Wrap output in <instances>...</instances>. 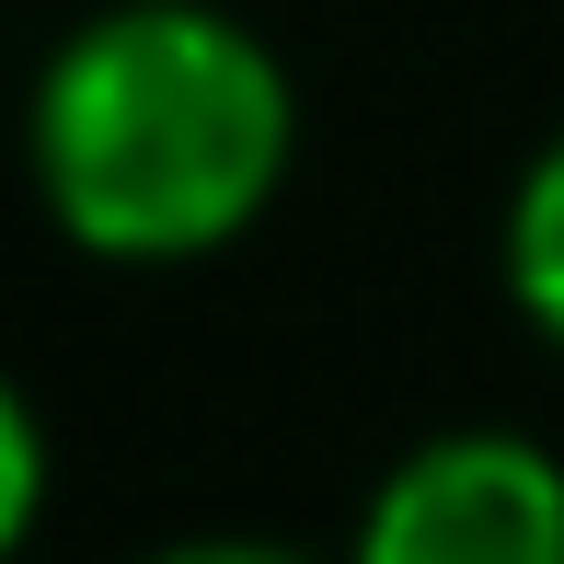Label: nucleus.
<instances>
[{
	"mask_svg": "<svg viewBox=\"0 0 564 564\" xmlns=\"http://www.w3.org/2000/svg\"><path fill=\"white\" fill-rule=\"evenodd\" d=\"M496 265H507V300L542 346H564V127L530 150V173L507 185V219H496Z\"/></svg>",
	"mask_w": 564,
	"mask_h": 564,
	"instance_id": "nucleus-3",
	"label": "nucleus"
},
{
	"mask_svg": "<svg viewBox=\"0 0 564 564\" xmlns=\"http://www.w3.org/2000/svg\"><path fill=\"white\" fill-rule=\"evenodd\" d=\"M139 564H323V553H289V542H242V530H196V542H162Z\"/></svg>",
	"mask_w": 564,
	"mask_h": 564,
	"instance_id": "nucleus-5",
	"label": "nucleus"
},
{
	"mask_svg": "<svg viewBox=\"0 0 564 564\" xmlns=\"http://www.w3.org/2000/svg\"><path fill=\"white\" fill-rule=\"evenodd\" d=\"M35 519H46V415H35V392L0 369V564L35 542Z\"/></svg>",
	"mask_w": 564,
	"mask_h": 564,
	"instance_id": "nucleus-4",
	"label": "nucleus"
},
{
	"mask_svg": "<svg viewBox=\"0 0 564 564\" xmlns=\"http://www.w3.org/2000/svg\"><path fill=\"white\" fill-rule=\"evenodd\" d=\"M300 150L289 58L219 0H105L23 93V173L93 265H196L276 208Z\"/></svg>",
	"mask_w": 564,
	"mask_h": 564,
	"instance_id": "nucleus-1",
	"label": "nucleus"
},
{
	"mask_svg": "<svg viewBox=\"0 0 564 564\" xmlns=\"http://www.w3.org/2000/svg\"><path fill=\"white\" fill-rule=\"evenodd\" d=\"M346 564H564V460L519 426H438L369 484Z\"/></svg>",
	"mask_w": 564,
	"mask_h": 564,
	"instance_id": "nucleus-2",
	"label": "nucleus"
}]
</instances>
